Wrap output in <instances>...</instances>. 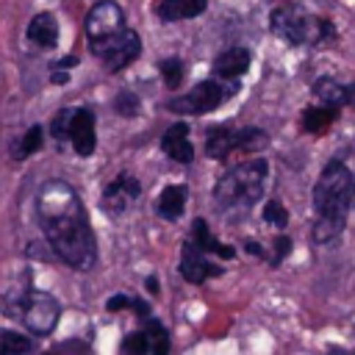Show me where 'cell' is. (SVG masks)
<instances>
[{
	"mask_svg": "<svg viewBox=\"0 0 355 355\" xmlns=\"http://www.w3.org/2000/svg\"><path fill=\"white\" fill-rule=\"evenodd\" d=\"M36 211L55 255L75 269H89L97 258V247L78 191L64 180H47L39 189Z\"/></svg>",
	"mask_w": 355,
	"mask_h": 355,
	"instance_id": "6da1fadb",
	"label": "cell"
},
{
	"mask_svg": "<svg viewBox=\"0 0 355 355\" xmlns=\"http://www.w3.org/2000/svg\"><path fill=\"white\" fill-rule=\"evenodd\" d=\"M352 194H355V180L349 169L341 161H330L313 186V208H316L313 241L316 244H327L338 239L347 222Z\"/></svg>",
	"mask_w": 355,
	"mask_h": 355,
	"instance_id": "7a4b0ae2",
	"label": "cell"
},
{
	"mask_svg": "<svg viewBox=\"0 0 355 355\" xmlns=\"http://www.w3.org/2000/svg\"><path fill=\"white\" fill-rule=\"evenodd\" d=\"M263 183H266V161L252 158V161L233 166L225 178H219L214 197L227 208H233V205L244 208V205H252L255 200H261Z\"/></svg>",
	"mask_w": 355,
	"mask_h": 355,
	"instance_id": "3957f363",
	"label": "cell"
},
{
	"mask_svg": "<svg viewBox=\"0 0 355 355\" xmlns=\"http://www.w3.org/2000/svg\"><path fill=\"white\" fill-rule=\"evenodd\" d=\"M272 31L291 44H322L333 36L327 19H319L300 6H277L272 11Z\"/></svg>",
	"mask_w": 355,
	"mask_h": 355,
	"instance_id": "277c9868",
	"label": "cell"
},
{
	"mask_svg": "<svg viewBox=\"0 0 355 355\" xmlns=\"http://www.w3.org/2000/svg\"><path fill=\"white\" fill-rule=\"evenodd\" d=\"M92 53L105 64V69L116 72L122 67H128L133 58H139L141 53V39L136 31L125 28L122 33L111 36V39H103V42H92Z\"/></svg>",
	"mask_w": 355,
	"mask_h": 355,
	"instance_id": "5b68a950",
	"label": "cell"
},
{
	"mask_svg": "<svg viewBox=\"0 0 355 355\" xmlns=\"http://www.w3.org/2000/svg\"><path fill=\"white\" fill-rule=\"evenodd\" d=\"M58 313H61V308H58L55 297H50L44 291H28L17 311V316H22V322H25V327L36 336L50 333L58 322Z\"/></svg>",
	"mask_w": 355,
	"mask_h": 355,
	"instance_id": "8992f818",
	"label": "cell"
},
{
	"mask_svg": "<svg viewBox=\"0 0 355 355\" xmlns=\"http://www.w3.org/2000/svg\"><path fill=\"white\" fill-rule=\"evenodd\" d=\"M266 144V136L261 130H225V128H216L211 130L208 141H205V153L211 158H225L230 150H258Z\"/></svg>",
	"mask_w": 355,
	"mask_h": 355,
	"instance_id": "52a82bcc",
	"label": "cell"
},
{
	"mask_svg": "<svg viewBox=\"0 0 355 355\" xmlns=\"http://www.w3.org/2000/svg\"><path fill=\"white\" fill-rule=\"evenodd\" d=\"M125 31V17L122 8L111 0H100L89 14H86V36L89 42H103Z\"/></svg>",
	"mask_w": 355,
	"mask_h": 355,
	"instance_id": "ba28073f",
	"label": "cell"
},
{
	"mask_svg": "<svg viewBox=\"0 0 355 355\" xmlns=\"http://www.w3.org/2000/svg\"><path fill=\"white\" fill-rule=\"evenodd\" d=\"M227 94H230V92H225L222 83H216V80H202V83H197L189 94L172 100L169 108L183 111V114H208V111H214Z\"/></svg>",
	"mask_w": 355,
	"mask_h": 355,
	"instance_id": "9c48e42d",
	"label": "cell"
},
{
	"mask_svg": "<svg viewBox=\"0 0 355 355\" xmlns=\"http://www.w3.org/2000/svg\"><path fill=\"white\" fill-rule=\"evenodd\" d=\"M69 141L75 147L78 155H92L94 153V114L86 108H75L72 125H69Z\"/></svg>",
	"mask_w": 355,
	"mask_h": 355,
	"instance_id": "30bf717a",
	"label": "cell"
},
{
	"mask_svg": "<svg viewBox=\"0 0 355 355\" xmlns=\"http://www.w3.org/2000/svg\"><path fill=\"white\" fill-rule=\"evenodd\" d=\"M139 197V183L130 175H119L105 191H103V208L108 214H122L133 200Z\"/></svg>",
	"mask_w": 355,
	"mask_h": 355,
	"instance_id": "8fae6325",
	"label": "cell"
},
{
	"mask_svg": "<svg viewBox=\"0 0 355 355\" xmlns=\"http://www.w3.org/2000/svg\"><path fill=\"white\" fill-rule=\"evenodd\" d=\"M180 272L189 283H202L208 275H216L219 269L214 263H208L205 252L200 247H194L191 241L183 247V255H180Z\"/></svg>",
	"mask_w": 355,
	"mask_h": 355,
	"instance_id": "7c38bea8",
	"label": "cell"
},
{
	"mask_svg": "<svg viewBox=\"0 0 355 355\" xmlns=\"http://www.w3.org/2000/svg\"><path fill=\"white\" fill-rule=\"evenodd\" d=\"M161 147H164V153H166L169 158L180 161V164H189V161L194 158V147H191V141H189V128H186L183 122L172 125V128L164 133Z\"/></svg>",
	"mask_w": 355,
	"mask_h": 355,
	"instance_id": "4fadbf2b",
	"label": "cell"
},
{
	"mask_svg": "<svg viewBox=\"0 0 355 355\" xmlns=\"http://www.w3.org/2000/svg\"><path fill=\"white\" fill-rule=\"evenodd\" d=\"M247 67H250V53L244 47H230V50L219 53L216 61H214V69L222 78H239V75L247 72Z\"/></svg>",
	"mask_w": 355,
	"mask_h": 355,
	"instance_id": "5bb4252c",
	"label": "cell"
},
{
	"mask_svg": "<svg viewBox=\"0 0 355 355\" xmlns=\"http://www.w3.org/2000/svg\"><path fill=\"white\" fill-rule=\"evenodd\" d=\"M28 39L39 47H53L58 39V25L53 14H36L33 22L28 25Z\"/></svg>",
	"mask_w": 355,
	"mask_h": 355,
	"instance_id": "9a60e30c",
	"label": "cell"
},
{
	"mask_svg": "<svg viewBox=\"0 0 355 355\" xmlns=\"http://www.w3.org/2000/svg\"><path fill=\"white\" fill-rule=\"evenodd\" d=\"M186 197H189L186 186H166L158 197V214L164 219H178L186 208Z\"/></svg>",
	"mask_w": 355,
	"mask_h": 355,
	"instance_id": "2e32d148",
	"label": "cell"
},
{
	"mask_svg": "<svg viewBox=\"0 0 355 355\" xmlns=\"http://www.w3.org/2000/svg\"><path fill=\"white\" fill-rule=\"evenodd\" d=\"M191 236H194V247H200L202 252H216V255H222V258H233V250L230 247H225V244H219L214 236H211V230H208V225H205V219H197L194 222V227H191Z\"/></svg>",
	"mask_w": 355,
	"mask_h": 355,
	"instance_id": "e0dca14e",
	"label": "cell"
},
{
	"mask_svg": "<svg viewBox=\"0 0 355 355\" xmlns=\"http://www.w3.org/2000/svg\"><path fill=\"white\" fill-rule=\"evenodd\" d=\"M205 8V0H164L158 14L164 19H189Z\"/></svg>",
	"mask_w": 355,
	"mask_h": 355,
	"instance_id": "ac0fdd59",
	"label": "cell"
},
{
	"mask_svg": "<svg viewBox=\"0 0 355 355\" xmlns=\"http://www.w3.org/2000/svg\"><path fill=\"white\" fill-rule=\"evenodd\" d=\"M313 94L322 100L324 108H333V111H336L341 103H347V89H344L341 83H336L333 78L316 80V83H313Z\"/></svg>",
	"mask_w": 355,
	"mask_h": 355,
	"instance_id": "d6986e66",
	"label": "cell"
},
{
	"mask_svg": "<svg viewBox=\"0 0 355 355\" xmlns=\"http://www.w3.org/2000/svg\"><path fill=\"white\" fill-rule=\"evenodd\" d=\"M144 336H147V347H150L153 355H169V336H166V330H164L161 322L150 319Z\"/></svg>",
	"mask_w": 355,
	"mask_h": 355,
	"instance_id": "ffe728a7",
	"label": "cell"
},
{
	"mask_svg": "<svg viewBox=\"0 0 355 355\" xmlns=\"http://www.w3.org/2000/svg\"><path fill=\"white\" fill-rule=\"evenodd\" d=\"M333 119H336L333 108H308L305 116H302V128L311 130V133H322Z\"/></svg>",
	"mask_w": 355,
	"mask_h": 355,
	"instance_id": "44dd1931",
	"label": "cell"
},
{
	"mask_svg": "<svg viewBox=\"0 0 355 355\" xmlns=\"http://www.w3.org/2000/svg\"><path fill=\"white\" fill-rule=\"evenodd\" d=\"M31 349V341L22 333L0 330V355H25Z\"/></svg>",
	"mask_w": 355,
	"mask_h": 355,
	"instance_id": "7402d4cb",
	"label": "cell"
},
{
	"mask_svg": "<svg viewBox=\"0 0 355 355\" xmlns=\"http://www.w3.org/2000/svg\"><path fill=\"white\" fill-rule=\"evenodd\" d=\"M39 144H42V128L33 125V128L25 133V139L19 141V147H17V158H28L31 153L39 150Z\"/></svg>",
	"mask_w": 355,
	"mask_h": 355,
	"instance_id": "603a6c76",
	"label": "cell"
},
{
	"mask_svg": "<svg viewBox=\"0 0 355 355\" xmlns=\"http://www.w3.org/2000/svg\"><path fill=\"white\" fill-rule=\"evenodd\" d=\"M161 72H164V80H166V86H178L180 80H183V64L178 61V58H166L164 64H161Z\"/></svg>",
	"mask_w": 355,
	"mask_h": 355,
	"instance_id": "cb8c5ba5",
	"label": "cell"
},
{
	"mask_svg": "<svg viewBox=\"0 0 355 355\" xmlns=\"http://www.w3.org/2000/svg\"><path fill=\"white\" fill-rule=\"evenodd\" d=\"M147 352H150V347H147V336L144 333H133L122 344V355H147Z\"/></svg>",
	"mask_w": 355,
	"mask_h": 355,
	"instance_id": "d4e9b609",
	"label": "cell"
},
{
	"mask_svg": "<svg viewBox=\"0 0 355 355\" xmlns=\"http://www.w3.org/2000/svg\"><path fill=\"white\" fill-rule=\"evenodd\" d=\"M72 116H75V108H64V111H58V116L53 119V136H55V139H64V136H69V125H72Z\"/></svg>",
	"mask_w": 355,
	"mask_h": 355,
	"instance_id": "484cf974",
	"label": "cell"
},
{
	"mask_svg": "<svg viewBox=\"0 0 355 355\" xmlns=\"http://www.w3.org/2000/svg\"><path fill=\"white\" fill-rule=\"evenodd\" d=\"M263 219L272 222V225H277V227H283V225L288 222V214H286V208H283L277 200H269L266 208H263Z\"/></svg>",
	"mask_w": 355,
	"mask_h": 355,
	"instance_id": "4316f807",
	"label": "cell"
},
{
	"mask_svg": "<svg viewBox=\"0 0 355 355\" xmlns=\"http://www.w3.org/2000/svg\"><path fill=\"white\" fill-rule=\"evenodd\" d=\"M116 111H119L122 116H133V114L139 111V97L130 94V92L119 94V97H116Z\"/></svg>",
	"mask_w": 355,
	"mask_h": 355,
	"instance_id": "83f0119b",
	"label": "cell"
},
{
	"mask_svg": "<svg viewBox=\"0 0 355 355\" xmlns=\"http://www.w3.org/2000/svg\"><path fill=\"white\" fill-rule=\"evenodd\" d=\"M288 250H291V241H288L286 236H280V239L275 241V261H280V258H283Z\"/></svg>",
	"mask_w": 355,
	"mask_h": 355,
	"instance_id": "f1b7e54d",
	"label": "cell"
},
{
	"mask_svg": "<svg viewBox=\"0 0 355 355\" xmlns=\"http://www.w3.org/2000/svg\"><path fill=\"white\" fill-rule=\"evenodd\" d=\"M119 308H130V300L122 297V294H116V297L108 300V311H119Z\"/></svg>",
	"mask_w": 355,
	"mask_h": 355,
	"instance_id": "f546056e",
	"label": "cell"
},
{
	"mask_svg": "<svg viewBox=\"0 0 355 355\" xmlns=\"http://www.w3.org/2000/svg\"><path fill=\"white\" fill-rule=\"evenodd\" d=\"M347 103L355 108V83H352V86H347Z\"/></svg>",
	"mask_w": 355,
	"mask_h": 355,
	"instance_id": "4dcf8cb0",
	"label": "cell"
},
{
	"mask_svg": "<svg viewBox=\"0 0 355 355\" xmlns=\"http://www.w3.org/2000/svg\"><path fill=\"white\" fill-rule=\"evenodd\" d=\"M147 288H150V291H158V280L150 277V280H147Z\"/></svg>",
	"mask_w": 355,
	"mask_h": 355,
	"instance_id": "1f68e13d",
	"label": "cell"
},
{
	"mask_svg": "<svg viewBox=\"0 0 355 355\" xmlns=\"http://www.w3.org/2000/svg\"><path fill=\"white\" fill-rule=\"evenodd\" d=\"M330 355H355V352H344V349H333Z\"/></svg>",
	"mask_w": 355,
	"mask_h": 355,
	"instance_id": "d6a6232c",
	"label": "cell"
}]
</instances>
